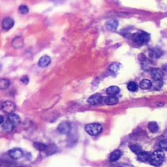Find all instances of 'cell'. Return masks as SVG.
<instances>
[{
	"label": "cell",
	"instance_id": "6da1fadb",
	"mask_svg": "<svg viewBox=\"0 0 167 167\" xmlns=\"http://www.w3.org/2000/svg\"><path fill=\"white\" fill-rule=\"evenodd\" d=\"M164 152L162 150H157L151 154V158H150L149 163L152 166H158L162 164V162L164 161Z\"/></svg>",
	"mask_w": 167,
	"mask_h": 167
},
{
	"label": "cell",
	"instance_id": "7a4b0ae2",
	"mask_svg": "<svg viewBox=\"0 0 167 167\" xmlns=\"http://www.w3.org/2000/svg\"><path fill=\"white\" fill-rule=\"evenodd\" d=\"M85 130L87 132V134H89L90 135L96 136L102 132L103 127L99 123L87 124L85 127Z\"/></svg>",
	"mask_w": 167,
	"mask_h": 167
},
{
	"label": "cell",
	"instance_id": "3957f363",
	"mask_svg": "<svg viewBox=\"0 0 167 167\" xmlns=\"http://www.w3.org/2000/svg\"><path fill=\"white\" fill-rule=\"evenodd\" d=\"M150 39V34L145 32L143 33H136L134 34L132 36V40L134 41V43L141 45V44L147 43Z\"/></svg>",
	"mask_w": 167,
	"mask_h": 167
},
{
	"label": "cell",
	"instance_id": "277c9868",
	"mask_svg": "<svg viewBox=\"0 0 167 167\" xmlns=\"http://www.w3.org/2000/svg\"><path fill=\"white\" fill-rule=\"evenodd\" d=\"M15 108H16V106H15V103L9 101V100L4 101L2 104V110L6 113H8V114L14 113V112L15 111Z\"/></svg>",
	"mask_w": 167,
	"mask_h": 167
},
{
	"label": "cell",
	"instance_id": "5b68a950",
	"mask_svg": "<svg viewBox=\"0 0 167 167\" xmlns=\"http://www.w3.org/2000/svg\"><path fill=\"white\" fill-rule=\"evenodd\" d=\"M102 96L99 95V94H95V95H93V96H90L88 99H87V102L90 105H97V104H99L101 103L102 101Z\"/></svg>",
	"mask_w": 167,
	"mask_h": 167
},
{
	"label": "cell",
	"instance_id": "8992f818",
	"mask_svg": "<svg viewBox=\"0 0 167 167\" xmlns=\"http://www.w3.org/2000/svg\"><path fill=\"white\" fill-rule=\"evenodd\" d=\"M8 155L13 159H19V158H21L23 157L24 153H23V151L21 149H18V148H15V149L9 150Z\"/></svg>",
	"mask_w": 167,
	"mask_h": 167
},
{
	"label": "cell",
	"instance_id": "52a82bcc",
	"mask_svg": "<svg viewBox=\"0 0 167 167\" xmlns=\"http://www.w3.org/2000/svg\"><path fill=\"white\" fill-rule=\"evenodd\" d=\"M164 74L163 72L160 68H152L151 70V77L154 79L155 81H161L162 79Z\"/></svg>",
	"mask_w": 167,
	"mask_h": 167
},
{
	"label": "cell",
	"instance_id": "ba28073f",
	"mask_svg": "<svg viewBox=\"0 0 167 167\" xmlns=\"http://www.w3.org/2000/svg\"><path fill=\"white\" fill-rule=\"evenodd\" d=\"M15 22L13 19L11 18H5L2 22V27L4 30H9L13 28Z\"/></svg>",
	"mask_w": 167,
	"mask_h": 167
},
{
	"label": "cell",
	"instance_id": "9c48e42d",
	"mask_svg": "<svg viewBox=\"0 0 167 167\" xmlns=\"http://www.w3.org/2000/svg\"><path fill=\"white\" fill-rule=\"evenodd\" d=\"M70 129H71L70 124L68 123V122H62L58 127V131L60 134H63V135L68 133L70 131Z\"/></svg>",
	"mask_w": 167,
	"mask_h": 167
},
{
	"label": "cell",
	"instance_id": "30bf717a",
	"mask_svg": "<svg viewBox=\"0 0 167 167\" xmlns=\"http://www.w3.org/2000/svg\"><path fill=\"white\" fill-rule=\"evenodd\" d=\"M7 121H9L10 123H12L15 127L16 125H18L21 122V118L18 115L15 114V113H12V114L8 115L7 117Z\"/></svg>",
	"mask_w": 167,
	"mask_h": 167
},
{
	"label": "cell",
	"instance_id": "8fae6325",
	"mask_svg": "<svg viewBox=\"0 0 167 167\" xmlns=\"http://www.w3.org/2000/svg\"><path fill=\"white\" fill-rule=\"evenodd\" d=\"M120 88L117 86H111L107 88L106 90V93L108 94L109 96H115L119 94L120 92Z\"/></svg>",
	"mask_w": 167,
	"mask_h": 167
},
{
	"label": "cell",
	"instance_id": "7c38bea8",
	"mask_svg": "<svg viewBox=\"0 0 167 167\" xmlns=\"http://www.w3.org/2000/svg\"><path fill=\"white\" fill-rule=\"evenodd\" d=\"M50 63H51V58L48 56H43L38 60V65L42 68L46 67Z\"/></svg>",
	"mask_w": 167,
	"mask_h": 167
},
{
	"label": "cell",
	"instance_id": "4fadbf2b",
	"mask_svg": "<svg viewBox=\"0 0 167 167\" xmlns=\"http://www.w3.org/2000/svg\"><path fill=\"white\" fill-rule=\"evenodd\" d=\"M104 101L107 105H115L118 103V99L116 96H107L104 99Z\"/></svg>",
	"mask_w": 167,
	"mask_h": 167
},
{
	"label": "cell",
	"instance_id": "5bb4252c",
	"mask_svg": "<svg viewBox=\"0 0 167 167\" xmlns=\"http://www.w3.org/2000/svg\"><path fill=\"white\" fill-rule=\"evenodd\" d=\"M118 21H109L106 23L105 25V27L106 29H108V30H110V31H113V30H116L117 28H118Z\"/></svg>",
	"mask_w": 167,
	"mask_h": 167
},
{
	"label": "cell",
	"instance_id": "9a60e30c",
	"mask_svg": "<svg viewBox=\"0 0 167 167\" xmlns=\"http://www.w3.org/2000/svg\"><path fill=\"white\" fill-rule=\"evenodd\" d=\"M138 156V160L142 162H146V161H150V158H151V155L149 154L148 152H140Z\"/></svg>",
	"mask_w": 167,
	"mask_h": 167
},
{
	"label": "cell",
	"instance_id": "2e32d148",
	"mask_svg": "<svg viewBox=\"0 0 167 167\" xmlns=\"http://www.w3.org/2000/svg\"><path fill=\"white\" fill-rule=\"evenodd\" d=\"M121 157V150H115L112 152L109 157V161L111 162H115V161H118L120 157Z\"/></svg>",
	"mask_w": 167,
	"mask_h": 167
},
{
	"label": "cell",
	"instance_id": "e0dca14e",
	"mask_svg": "<svg viewBox=\"0 0 167 167\" xmlns=\"http://www.w3.org/2000/svg\"><path fill=\"white\" fill-rule=\"evenodd\" d=\"M152 82L149 79H143L140 82V83H139V87L141 89L143 90H148L149 88H151L152 87Z\"/></svg>",
	"mask_w": 167,
	"mask_h": 167
},
{
	"label": "cell",
	"instance_id": "ac0fdd59",
	"mask_svg": "<svg viewBox=\"0 0 167 167\" xmlns=\"http://www.w3.org/2000/svg\"><path fill=\"white\" fill-rule=\"evenodd\" d=\"M121 68V65L119 63H113L112 65L109 66V71L113 73V74H117L120 71Z\"/></svg>",
	"mask_w": 167,
	"mask_h": 167
},
{
	"label": "cell",
	"instance_id": "d6986e66",
	"mask_svg": "<svg viewBox=\"0 0 167 167\" xmlns=\"http://www.w3.org/2000/svg\"><path fill=\"white\" fill-rule=\"evenodd\" d=\"M148 127H149V130L152 132V133H156L157 131L159 129V127H158V124L155 121H151L149 122V125H148Z\"/></svg>",
	"mask_w": 167,
	"mask_h": 167
},
{
	"label": "cell",
	"instance_id": "ffe728a7",
	"mask_svg": "<svg viewBox=\"0 0 167 167\" xmlns=\"http://www.w3.org/2000/svg\"><path fill=\"white\" fill-rule=\"evenodd\" d=\"M138 87H139L138 84L136 82H130L127 85V89L130 92H135V91H137Z\"/></svg>",
	"mask_w": 167,
	"mask_h": 167
},
{
	"label": "cell",
	"instance_id": "44dd1931",
	"mask_svg": "<svg viewBox=\"0 0 167 167\" xmlns=\"http://www.w3.org/2000/svg\"><path fill=\"white\" fill-rule=\"evenodd\" d=\"M130 149L134 153H135V154L137 155H139L140 152H143L142 147L138 145V144H132V145H130Z\"/></svg>",
	"mask_w": 167,
	"mask_h": 167
},
{
	"label": "cell",
	"instance_id": "7402d4cb",
	"mask_svg": "<svg viewBox=\"0 0 167 167\" xmlns=\"http://www.w3.org/2000/svg\"><path fill=\"white\" fill-rule=\"evenodd\" d=\"M2 127H3V130L6 131V132H10V131H12V130H13V128H14V126H13L12 123H10L8 121H6L5 123H3V125H2Z\"/></svg>",
	"mask_w": 167,
	"mask_h": 167
},
{
	"label": "cell",
	"instance_id": "603a6c76",
	"mask_svg": "<svg viewBox=\"0 0 167 167\" xmlns=\"http://www.w3.org/2000/svg\"><path fill=\"white\" fill-rule=\"evenodd\" d=\"M161 51L158 48H153V49L151 50L150 51V56L152 57H154V58H158L161 56Z\"/></svg>",
	"mask_w": 167,
	"mask_h": 167
},
{
	"label": "cell",
	"instance_id": "cb8c5ba5",
	"mask_svg": "<svg viewBox=\"0 0 167 167\" xmlns=\"http://www.w3.org/2000/svg\"><path fill=\"white\" fill-rule=\"evenodd\" d=\"M34 146L35 149H37L39 151H45L46 149V145L45 143H43L35 142L34 143Z\"/></svg>",
	"mask_w": 167,
	"mask_h": 167
},
{
	"label": "cell",
	"instance_id": "d4e9b609",
	"mask_svg": "<svg viewBox=\"0 0 167 167\" xmlns=\"http://www.w3.org/2000/svg\"><path fill=\"white\" fill-rule=\"evenodd\" d=\"M10 86V82L7 79H2V80L0 81V88L1 89H7V88H8Z\"/></svg>",
	"mask_w": 167,
	"mask_h": 167
},
{
	"label": "cell",
	"instance_id": "484cf974",
	"mask_svg": "<svg viewBox=\"0 0 167 167\" xmlns=\"http://www.w3.org/2000/svg\"><path fill=\"white\" fill-rule=\"evenodd\" d=\"M159 146L161 149L167 151V139H163L159 143Z\"/></svg>",
	"mask_w": 167,
	"mask_h": 167
},
{
	"label": "cell",
	"instance_id": "4316f807",
	"mask_svg": "<svg viewBox=\"0 0 167 167\" xmlns=\"http://www.w3.org/2000/svg\"><path fill=\"white\" fill-rule=\"evenodd\" d=\"M19 11L21 14H26V13H29V8L27 6H25V5H21V6L19 7Z\"/></svg>",
	"mask_w": 167,
	"mask_h": 167
},
{
	"label": "cell",
	"instance_id": "83f0119b",
	"mask_svg": "<svg viewBox=\"0 0 167 167\" xmlns=\"http://www.w3.org/2000/svg\"><path fill=\"white\" fill-rule=\"evenodd\" d=\"M154 87H155V89L157 90V89H160L161 87H162V82L161 81H155V83H154Z\"/></svg>",
	"mask_w": 167,
	"mask_h": 167
},
{
	"label": "cell",
	"instance_id": "f1b7e54d",
	"mask_svg": "<svg viewBox=\"0 0 167 167\" xmlns=\"http://www.w3.org/2000/svg\"><path fill=\"white\" fill-rule=\"evenodd\" d=\"M21 81L24 84H28L29 82V77L28 76H26V75H25V76H23V77H21Z\"/></svg>",
	"mask_w": 167,
	"mask_h": 167
},
{
	"label": "cell",
	"instance_id": "f546056e",
	"mask_svg": "<svg viewBox=\"0 0 167 167\" xmlns=\"http://www.w3.org/2000/svg\"><path fill=\"white\" fill-rule=\"evenodd\" d=\"M0 118H1V120H0V122H1V125H3L4 122H3V116H0Z\"/></svg>",
	"mask_w": 167,
	"mask_h": 167
}]
</instances>
